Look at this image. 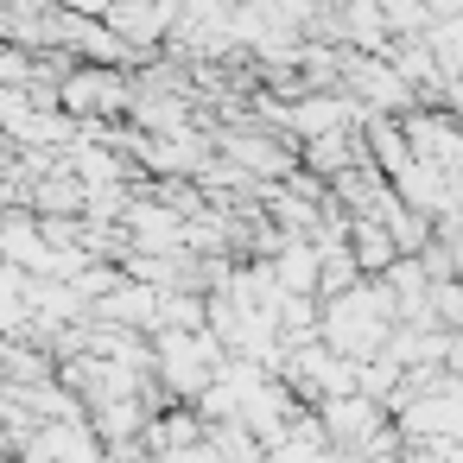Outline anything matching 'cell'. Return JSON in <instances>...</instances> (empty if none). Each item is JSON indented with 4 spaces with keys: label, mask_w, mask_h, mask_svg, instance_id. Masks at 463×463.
Here are the masks:
<instances>
[{
    "label": "cell",
    "mask_w": 463,
    "mask_h": 463,
    "mask_svg": "<svg viewBox=\"0 0 463 463\" xmlns=\"http://www.w3.org/2000/svg\"><path fill=\"white\" fill-rule=\"evenodd\" d=\"M393 330H400L393 298H387L381 286H355V292H343V298H324V330H317V343H330V349L349 355V362H374Z\"/></svg>",
    "instance_id": "6da1fadb"
},
{
    "label": "cell",
    "mask_w": 463,
    "mask_h": 463,
    "mask_svg": "<svg viewBox=\"0 0 463 463\" xmlns=\"http://www.w3.org/2000/svg\"><path fill=\"white\" fill-rule=\"evenodd\" d=\"M102 26L128 45V52H153L172 26H178V0H115L102 14Z\"/></svg>",
    "instance_id": "7a4b0ae2"
},
{
    "label": "cell",
    "mask_w": 463,
    "mask_h": 463,
    "mask_svg": "<svg viewBox=\"0 0 463 463\" xmlns=\"http://www.w3.org/2000/svg\"><path fill=\"white\" fill-rule=\"evenodd\" d=\"M58 102L71 115H115V109H128V83L115 71H77L58 83Z\"/></svg>",
    "instance_id": "3957f363"
},
{
    "label": "cell",
    "mask_w": 463,
    "mask_h": 463,
    "mask_svg": "<svg viewBox=\"0 0 463 463\" xmlns=\"http://www.w3.org/2000/svg\"><path fill=\"white\" fill-rule=\"evenodd\" d=\"M343 77H349V90H355L362 102H374V109H406V102H412V90L400 83V71L381 64V58H343Z\"/></svg>",
    "instance_id": "277c9868"
},
{
    "label": "cell",
    "mask_w": 463,
    "mask_h": 463,
    "mask_svg": "<svg viewBox=\"0 0 463 463\" xmlns=\"http://www.w3.org/2000/svg\"><path fill=\"white\" fill-rule=\"evenodd\" d=\"M374 425H381V406H374L368 393L324 400V431H330V438H343V444H362V438H374Z\"/></svg>",
    "instance_id": "5b68a950"
},
{
    "label": "cell",
    "mask_w": 463,
    "mask_h": 463,
    "mask_svg": "<svg viewBox=\"0 0 463 463\" xmlns=\"http://www.w3.org/2000/svg\"><path fill=\"white\" fill-rule=\"evenodd\" d=\"M336 33H343V45H362L368 58L393 45V39H387V20H381V0H349L343 20H336Z\"/></svg>",
    "instance_id": "8992f818"
},
{
    "label": "cell",
    "mask_w": 463,
    "mask_h": 463,
    "mask_svg": "<svg viewBox=\"0 0 463 463\" xmlns=\"http://www.w3.org/2000/svg\"><path fill=\"white\" fill-rule=\"evenodd\" d=\"M355 267H368V273H387L393 260H400V248H393V235L374 222V216H355Z\"/></svg>",
    "instance_id": "52a82bcc"
},
{
    "label": "cell",
    "mask_w": 463,
    "mask_h": 463,
    "mask_svg": "<svg viewBox=\"0 0 463 463\" xmlns=\"http://www.w3.org/2000/svg\"><path fill=\"white\" fill-rule=\"evenodd\" d=\"M305 165H311L317 178H343V172H355V140L336 128V134H324V140L305 146Z\"/></svg>",
    "instance_id": "ba28073f"
},
{
    "label": "cell",
    "mask_w": 463,
    "mask_h": 463,
    "mask_svg": "<svg viewBox=\"0 0 463 463\" xmlns=\"http://www.w3.org/2000/svg\"><path fill=\"white\" fill-rule=\"evenodd\" d=\"M425 45H431V58H438V71H444V90L463 83V14H457V20H438V26L425 33Z\"/></svg>",
    "instance_id": "9c48e42d"
},
{
    "label": "cell",
    "mask_w": 463,
    "mask_h": 463,
    "mask_svg": "<svg viewBox=\"0 0 463 463\" xmlns=\"http://www.w3.org/2000/svg\"><path fill=\"white\" fill-rule=\"evenodd\" d=\"M387 33H431V0H381Z\"/></svg>",
    "instance_id": "30bf717a"
},
{
    "label": "cell",
    "mask_w": 463,
    "mask_h": 463,
    "mask_svg": "<svg viewBox=\"0 0 463 463\" xmlns=\"http://www.w3.org/2000/svg\"><path fill=\"white\" fill-rule=\"evenodd\" d=\"M444 109H450V115L463 121V83H450V90H444Z\"/></svg>",
    "instance_id": "8fae6325"
},
{
    "label": "cell",
    "mask_w": 463,
    "mask_h": 463,
    "mask_svg": "<svg viewBox=\"0 0 463 463\" xmlns=\"http://www.w3.org/2000/svg\"><path fill=\"white\" fill-rule=\"evenodd\" d=\"M0 165H7V146H0Z\"/></svg>",
    "instance_id": "7c38bea8"
}]
</instances>
